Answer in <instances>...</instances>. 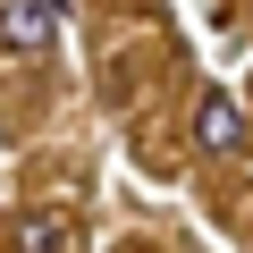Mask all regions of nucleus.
I'll return each instance as SVG.
<instances>
[{
	"instance_id": "1",
	"label": "nucleus",
	"mask_w": 253,
	"mask_h": 253,
	"mask_svg": "<svg viewBox=\"0 0 253 253\" xmlns=\"http://www.w3.org/2000/svg\"><path fill=\"white\" fill-rule=\"evenodd\" d=\"M68 34V0H9L0 9V51H51Z\"/></svg>"
},
{
	"instance_id": "2",
	"label": "nucleus",
	"mask_w": 253,
	"mask_h": 253,
	"mask_svg": "<svg viewBox=\"0 0 253 253\" xmlns=\"http://www.w3.org/2000/svg\"><path fill=\"white\" fill-rule=\"evenodd\" d=\"M194 135H203V152H236V144H245V110H236L228 93H203V101H194Z\"/></svg>"
},
{
	"instance_id": "3",
	"label": "nucleus",
	"mask_w": 253,
	"mask_h": 253,
	"mask_svg": "<svg viewBox=\"0 0 253 253\" xmlns=\"http://www.w3.org/2000/svg\"><path fill=\"white\" fill-rule=\"evenodd\" d=\"M9 245H17V253H59V245H76V228H68L59 211H26V219L9 228Z\"/></svg>"
}]
</instances>
